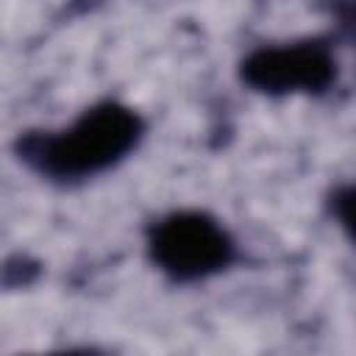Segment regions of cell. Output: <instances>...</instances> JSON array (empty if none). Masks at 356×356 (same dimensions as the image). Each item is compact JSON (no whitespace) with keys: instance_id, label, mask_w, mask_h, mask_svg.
<instances>
[{"instance_id":"5b68a950","label":"cell","mask_w":356,"mask_h":356,"mask_svg":"<svg viewBox=\"0 0 356 356\" xmlns=\"http://www.w3.org/2000/svg\"><path fill=\"white\" fill-rule=\"evenodd\" d=\"M337 19L342 25V33L356 42V0H342L337 3Z\"/></svg>"},{"instance_id":"7a4b0ae2","label":"cell","mask_w":356,"mask_h":356,"mask_svg":"<svg viewBox=\"0 0 356 356\" xmlns=\"http://www.w3.org/2000/svg\"><path fill=\"white\" fill-rule=\"evenodd\" d=\"M153 264L172 281L189 284L225 270L234 256L231 234L203 211H175L161 217L147 234Z\"/></svg>"},{"instance_id":"3957f363","label":"cell","mask_w":356,"mask_h":356,"mask_svg":"<svg viewBox=\"0 0 356 356\" xmlns=\"http://www.w3.org/2000/svg\"><path fill=\"white\" fill-rule=\"evenodd\" d=\"M239 78L261 95L325 92L337 78L331 47L320 39L259 47L239 64Z\"/></svg>"},{"instance_id":"6da1fadb","label":"cell","mask_w":356,"mask_h":356,"mask_svg":"<svg viewBox=\"0 0 356 356\" xmlns=\"http://www.w3.org/2000/svg\"><path fill=\"white\" fill-rule=\"evenodd\" d=\"M142 120L122 103H97L64 131H28L17 156L47 181L72 184L120 164L142 139Z\"/></svg>"},{"instance_id":"277c9868","label":"cell","mask_w":356,"mask_h":356,"mask_svg":"<svg viewBox=\"0 0 356 356\" xmlns=\"http://www.w3.org/2000/svg\"><path fill=\"white\" fill-rule=\"evenodd\" d=\"M331 209H334V217L339 220V225L345 228V234L356 242V186L337 189L331 197Z\"/></svg>"}]
</instances>
